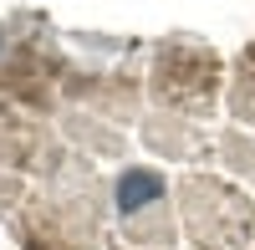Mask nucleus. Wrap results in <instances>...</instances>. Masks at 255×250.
<instances>
[{
	"mask_svg": "<svg viewBox=\"0 0 255 250\" xmlns=\"http://www.w3.org/2000/svg\"><path fill=\"white\" fill-rule=\"evenodd\" d=\"M153 194H163V184L153 179V174H128L123 179V189H118V204H123V215H133L143 199H153Z\"/></svg>",
	"mask_w": 255,
	"mask_h": 250,
	"instance_id": "1",
	"label": "nucleus"
}]
</instances>
